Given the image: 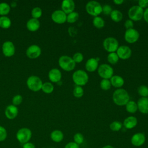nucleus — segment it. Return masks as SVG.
<instances>
[{"mask_svg": "<svg viewBox=\"0 0 148 148\" xmlns=\"http://www.w3.org/2000/svg\"><path fill=\"white\" fill-rule=\"evenodd\" d=\"M113 101L119 106L125 105L130 101V96L127 91L123 88H118L113 94Z\"/></svg>", "mask_w": 148, "mask_h": 148, "instance_id": "nucleus-1", "label": "nucleus"}, {"mask_svg": "<svg viewBox=\"0 0 148 148\" xmlns=\"http://www.w3.org/2000/svg\"><path fill=\"white\" fill-rule=\"evenodd\" d=\"M72 79L76 86L82 87L88 82V76L84 71L79 69L73 73Z\"/></svg>", "mask_w": 148, "mask_h": 148, "instance_id": "nucleus-2", "label": "nucleus"}, {"mask_svg": "<svg viewBox=\"0 0 148 148\" xmlns=\"http://www.w3.org/2000/svg\"><path fill=\"white\" fill-rule=\"evenodd\" d=\"M60 66L65 71H71L74 69L76 63L72 57L68 56H62L58 60Z\"/></svg>", "mask_w": 148, "mask_h": 148, "instance_id": "nucleus-3", "label": "nucleus"}, {"mask_svg": "<svg viewBox=\"0 0 148 148\" xmlns=\"http://www.w3.org/2000/svg\"><path fill=\"white\" fill-rule=\"evenodd\" d=\"M86 10L91 16L97 17L102 13V8L101 5L97 1H89L86 5Z\"/></svg>", "mask_w": 148, "mask_h": 148, "instance_id": "nucleus-4", "label": "nucleus"}, {"mask_svg": "<svg viewBox=\"0 0 148 148\" xmlns=\"http://www.w3.org/2000/svg\"><path fill=\"white\" fill-rule=\"evenodd\" d=\"M143 9L138 5H135L130 8L128 14L132 21H139L143 16Z\"/></svg>", "mask_w": 148, "mask_h": 148, "instance_id": "nucleus-5", "label": "nucleus"}, {"mask_svg": "<svg viewBox=\"0 0 148 148\" xmlns=\"http://www.w3.org/2000/svg\"><path fill=\"white\" fill-rule=\"evenodd\" d=\"M28 87L33 91H38L42 88L43 84L42 80L36 76H31L27 80Z\"/></svg>", "mask_w": 148, "mask_h": 148, "instance_id": "nucleus-6", "label": "nucleus"}, {"mask_svg": "<svg viewBox=\"0 0 148 148\" xmlns=\"http://www.w3.org/2000/svg\"><path fill=\"white\" fill-rule=\"evenodd\" d=\"M103 46L108 52L114 53L117 51L119 47V42L116 39L113 37H108L103 40Z\"/></svg>", "mask_w": 148, "mask_h": 148, "instance_id": "nucleus-7", "label": "nucleus"}, {"mask_svg": "<svg viewBox=\"0 0 148 148\" xmlns=\"http://www.w3.org/2000/svg\"><path fill=\"white\" fill-rule=\"evenodd\" d=\"M98 73L102 79H110L113 75V69L111 66L107 64H102L98 68Z\"/></svg>", "mask_w": 148, "mask_h": 148, "instance_id": "nucleus-8", "label": "nucleus"}, {"mask_svg": "<svg viewBox=\"0 0 148 148\" xmlns=\"http://www.w3.org/2000/svg\"><path fill=\"white\" fill-rule=\"evenodd\" d=\"M31 131L27 128H22L20 129L16 134V138L17 140L21 143L24 144L27 143L29 140V139L31 138Z\"/></svg>", "mask_w": 148, "mask_h": 148, "instance_id": "nucleus-9", "label": "nucleus"}, {"mask_svg": "<svg viewBox=\"0 0 148 148\" xmlns=\"http://www.w3.org/2000/svg\"><path fill=\"white\" fill-rule=\"evenodd\" d=\"M139 38V33L134 28L127 29L125 32L124 39L125 41L129 43H135L138 40Z\"/></svg>", "mask_w": 148, "mask_h": 148, "instance_id": "nucleus-10", "label": "nucleus"}, {"mask_svg": "<svg viewBox=\"0 0 148 148\" xmlns=\"http://www.w3.org/2000/svg\"><path fill=\"white\" fill-rule=\"evenodd\" d=\"M66 14L62 10H57L51 14L52 20L57 24H63L66 21Z\"/></svg>", "mask_w": 148, "mask_h": 148, "instance_id": "nucleus-11", "label": "nucleus"}, {"mask_svg": "<svg viewBox=\"0 0 148 148\" xmlns=\"http://www.w3.org/2000/svg\"><path fill=\"white\" fill-rule=\"evenodd\" d=\"M116 53L119 58L123 60H127L129 58L132 54V51L131 49L125 45L119 46Z\"/></svg>", "mask_w": 148, "mask_h": 148, "instance_id": "nucleus-12", "label": "nucleus"}, {"mask_svg": "<svg viewBox=\"0 0 148 148\" xmlns=\"http://www.w3.org/2000/svg\"><path fill=\"white\" fill-rule=\"evenodd\" d=\"M2 52L6 57H12L15 53L14 44L10 41H6L2 45Z\"/></svg>", "mask_w": 148, "mask_h": 148, "instance_id": "nucleus-13", "label": "nucleus"}, {"mask_svg": "<svg viewBox=\"0 0 148 148\" xmlns=\"http://www.w3.org/2000/svg\"><path fill=\"white\" fill-rule=\"evenodd\" d=\"M41 54L40 48L36 45H32L29 46L26 50V54L29 58H36Z\"/></svg>", "mask_w": 148, "mask_h": 148, "instance_id": "nucleus-14", "label": "nucleus"}, {"mask_svg": "<svg viewBox=\"0 0 148 148\" xmlns=\"http://www.w3.org/2000/svg\"><path fill=\"white\" fill-rule=\"evenodd\" d=\"M145 140H146V137L144 134L141 132H138L132 135L131 139V142L134 146L139 147L145 143Z\"/></svg>", "mask_w": 148, "mask_h": 148, "instance_id": "nucleus-15", "label": "nucleus"}, {"mask_svg": "<svg viewBox=\"0 0 148 148\" xmlns=\"http://www.w3.org/2000/svg\"><path fill=\"white\" fill-rule=\"evenodd\" d=\"M75 8V2L72 0H64L62 2L61 9L65 14H69L73 12Z\"/></svg>", "mask_w": 148, "mask_h": 148, "instance_id": "nucleus-16", "label": "nucleus"}, {"mask_svg": "<svg viewBox=\"0 0 148 148\" xmlns=\"http://www.w3.org/2000/svg\"><path fill=\"white\" fill-rule=\"evenodd\" d=\"M138 109L143 114L148 113V98L141 97L137 102Z\"/></svg>", "mask_w": 148, "mask_h": 148, "instance_id": "nucleus-17", "label": "nucleus"}, {"mask_svg": "<svg viewBox=\"0 0 148 148\" xmlns=\"http://www.w3.org/2000/svg\"><path fill=\"white\" fill-rule=\"evenodd\" d=\"M5 114L8 119H13L17 116L18 108L13 105H8L5 109Z\"/></svg>", "mask_w": 148, "mask_h": 148, "instance_id": "nucleus-18", "label": "nucleus"}, {"mask_svg": "<svg viewBox=\"0 0 148 148\" xmlns=\"http://www.w3.org/2000/svg\"><path fill=\"white\" fill-rule=\"evenodd\" d=\"M48 76L51 82L57 83L60 81L62 75L59 69L57 68H53L49 71Z\"/></svg>", "mask_w": 148, "mask_h": 148, "instance_id": "nucleus-19", "label": "nucleus"}, {"mask_svg": "<svg viewBox=\"0 0 148 148\" xmlns=\"http://www.w3.org/2000/svg\"><path fill=\"white\" fill-rule=\"evenodd\" d=\"M85 68L88 72H94L98 68V61L97 59L94 58H89L86 62Z\"/></svg>", "mask_w": 148, "mask_h": 148, "instance_id": "nucleus-20", "label": "nucleus"}, {"mask_svg": "<svg viewBox=\"0 0 148 148\" xmlns=\"http://www.w3.org/2000/svg\"><path fill=\"white\" fill-rule=\"evenodd\" d=\"M137 123L138 120L135 117L129 116L124 120L123 125L127 129H132L137 125Z\"/></svg>", "mask_w": 148, "mask_h": 148, "instance_id": "nucleus-21", "label": "nucleus"}, {"mask_svg": "<svg viewBox=\"0 0 148 148\" xmlns=\"http://www.w3.org/2000/svg\"><path fill=\"white\" fill-rule=\"evenodd\" d=\"M40 27V22L38 19L31 18L27 23V28L30 31H36Z\"/></svg>", "mask_w": 148, "mask_h": 148, "instance_id": "nucleus-22", "label": "nucleus"}, {"mask_svg": "<svg viewBox=\"0 0 148 148\" xmlns=\"http://www.w3.org/2000/svg\"><path fill=\"white\" fill-rule=\"evenodd\" d=\"M111 85L116 88L121 87L124 83L123 78L118 75H113L110 80Z\"/></svg>", "mask_w": 148, "mask_h": 148, "instance_id": "nucleus-23", "label": "nucleus"}, {"mask_svg": "<svg viewBox=\"0 0 148 148\" xmlns=\"http://www.w3.org/2000/svg\"><path fill=\"white\" fill-rule=\"evenodd\" d=\"M50 137L54 142H60L64 138V134L60 130H54L51 133Z\"/></svg>", "mask_w": 148, "mask_h": 148, "instance_id": "nucleus-24", "label": "nucleus"}, {"mask_svg": "<svg viewBox=\"0 0 148 148\" xmlns=\"http://www.w3.org/2000/svg\"><path fill=\"white\" fill-rule=\"evenodd\" d=\"M126 110L130 113H134L138 110L137 103L134 101H129L125 105Z\"/></svg>", "mask_w": 148, "mask_h": 148, "instance_id": "nucleus-25", "label": "nucleus"}, {"mask_svg": "<svg viewBox=\"0 0 148 148\" xmlns=\"http://www.w3.org/2000/svg\"><path fill=\"white\" fill-rule=\"evenodd\" d=\"M111 19L114 22H119L123 19L122 13L118 10H113L110 14Z\"/></svg>", "mask_w": 148, "mask_h": 148, "instance_id": "nucleus-26", "label": "nucleus"}, {"mask_svg": "<svg viewBox=\"0 0 148 148\" xmlns=\"http://www.w3.org/2000/svg\"><path fill=\"white\" fill-rule=\"evenodd\" d=\"M93 25L98 29H101L103 28L105 25V21L103 18L99 16L94 17L92 20Z\"/></svg>", "mask_w": 148, "mask_h": 148, "instance_id": "nucleus-27", "label": "nucleus"}, {"mask_svg": "<svg viewBox=\"0 0 148 148\" xmlns=\"http://www.w3.org/2000/svg\"><path fill=\"white\" fill-rule=\"evenodd\" d=\"M11 25V21L10 18L6 16H2L0 17V27L2 28L7 29Z\"/></svg>", "mask_w": 148, "mask_h": 148, "instance_id": "nucleus-28", "label": "nucleus"}, {"mask_svg": "<svg viewBox=\"0 0 148 148\" xmlns=\"http://www.w3.org/2000/svg\"><path fill=\"white\" fill-rule=\"evenodd\" d=\"M10 10V6L8 3L5 2H2L0 3V15L5 16L7 15Z\"/></svg>", "mask_w": 148, "mask_h": 148, "instance_id": "nucleus-29", "label": "nucleus"}, {"mask_svg": "<svg viewBox=\"0 0 148 148\" xmlns=\"http://www.w3.org/2000/svg\"><path fill=\"white\" fill-rule=\"evenodd\" d=\"M41 89L45 93L50 94L54 90V86L50 82H45V83H43Z\"/></svg>", "mask_w": 148, "mask_h": 148, "instance_id": "nucleus-30", "label": "nucleus"}, {"mask_svg": "<svg viewBox=\"0 0 148 148\" xmlns=\"http://www.w3.org/2000/svg\"><path fill=\"white\" fill-rule=\"evenodd\" d=\"M79 13L76 12H73L68 14L66 16V21L69 23H74L79 18Z\"/></svg>", "mask_w": 148, "mask_h": 148, "instance_id": "nucleus-31", "label": "nucleus"}, {"mask_svg": "<svg viewBox=\"0 0 148 148\" xmlns=\"http://www.w3.org/2000/svg\"><path fill=\"white\" fill-rule=\"evenodd\" d=\"M108 61L111 64H116L119 60V58L116 53H110L107 57Z\"/></svg>", "mask_w": 148, "mask_h": 148, "instance_id": "nucleus-32", "label": "nucleus"}, {"mask_svg": "<svg viewBox=\"0 0 148 148\" xmlns=\"http://www.w3.org/2000/svg\"><path fill=\"white\" fill-rule=\"evenodd\" d=\"M138 92L139 95L142 97H148V87L145 85L139 86L138 88Z\"/></svg>", "mask_w": 148, "mask_h": 148, "instance_id": "nucleus-33", "label": "nucleus"}, {"mask_svg": "<svg viewBox=\"0 0 148 148\" xmlns=\"http://www.w3.org/2000/svg\"><path fill=\"white\" fill-rule=\"evenodd\" d=\"M73 95L76 97V98H81L84 94V90L83 89V88L81 86H76L73 91Z\"/></svg>", "mask_w": 148, "mask_h": 148, "instance_id": "nucleus-34", "label": "nucleus"}, {"mask_svg": "<svg viewBox=\"0 0 148 148\" xmlns=\"http://www.w3.org/2000/svg\"><path fill=\"white\" fill-rule=\"evenodd\" d=\"M122 125H123V124L121 122L118 121H114L110 124L109 127L112 131H119L122 128Z\"/></svg>", "mask_w": 148, "mask_h": 148, "instance_id": "nucleus-35", "label": "nucleus"}, {"mask_svg": "<svg viewBox=\"0 0 148 148\" xmlns=\"http://www.w3.org/2000/svg\"><path fill=\"white\" fill-rule=\"evenodd\" d=\"M111 83L109 79H103L100 82V87L103 90H108L111 87Z\"/></svg>", "mask_w": 148, "mask_h": 148, "instance_id": "nucleus-36", "label": "nucleus"}, {"mask_svg": "<svg viewBox=\"0 0 148 148\" xmlns=\"http://www.w3.org/2000/svg\"><path fill=\"white\" fill-rule=\"evenodd\" d=\"M42 14V9L39 7H35L34 8L31 12V15L34 18L38 19L39 18Z\"/></svg>", "mask_w": 148, "mask_h": 148, "instance_id": "nucleus-37", "label": "nucleus"}, {"mask_svg": "<svg viewBox=\"0 0 148 148\" xmlns=\"http://www.w3.org/2000/svg\"><path fill=\"white\" fill-rule=\"evenodd\" d=\"M74 142L77 143V145L82 144L84 141V136L81 133H76L73 136Z\"/></svg>", "mask_w": 148, "mask_h": 148, "instance_id": "nucleus-38", "label": "nucleus"}, {"mask_svg": "<svg viewBox=\"0 0 148 148\" xmlns=\"http://www.w3.org/2000/svg\"><path fill=\"white\" fill-rule=\"evenodd\" d=\"M83 55L79 52L76 53L73 56L72 59L75 61V63H80L83 60Z\"/></svg>", "mask_w": 148, "mask_h": 148, "instance_id": "nucleus-39", "label": "nucleus"}, {"mask_svg": "<svg viewBox=\"0 0 148 148\" xmlns=\"http://www.w3.org/2000/svg\"><path fill=\"white\" fill-rule=\"evenodd\" d=\"M23 101V97L20 95H16L14 97H13L12 99V102L13 105H20Z\"/></svg>", "mask_w": 148, "mask_h": 148, "instance_id": "nucleus-40", "label": "nucleus"}, {"mask_svg": "<svg viewBox=\"0 0 148 148\" xmlns=\"http://www.w3.org/2000/svg\"><path fill=\"white\" fill-rule=\"evenodd\" d=\"M102 12H103V14L105 15H110L111 12L113 10L111 6L108 4L104 5L103 6H102Z\"/></svg>", "mask_w": 148, "mask_h": 148, "instance_id": "nucleus-41", "label": "nucleus"}, {"mask_svg": "<svg viewBox=\"0 0 148 148\" xmlns=\"http://www.w3.org/2000/svg\"><path fill=\"white\" fill-rule=\"evenodd\" d=\"M7 136V132L5 128L0 126V142L3 141Z\"/></svg>", "mask_w": 148, "mask_h": 148, "instance_id": "nucleus-42", "label": "nucleus"}, {"mask_svg": "<svg viewBox=\"0 0 148 148\" xmlns=\"http://www.w3.org/2000/svg\"><path fill=\"white\" fill-rule=\"evenodd\" d=\"M124 26H125V28H126V30L133 28V27H134L133 21H132L131 20H127L125 21Z\"/></svg>", "mask_w": 148, "mask_h": 148, "instance_id": "nucleus-43", "label": "nucleus"}, {"mask_svg": "<svg viewBox=\"0 0 148 148\" xmlns=\"http://www.w3.org/2000/svg\"><path fill=\"white\" fill-rule=\"evenodd\" d=\"M138 5L142 9L146 8L148 6V0H140L138 1Z\"/></svg>", "mask_w": 148, "mask_h": 148, "instance_id": "nucleus-44", "label": "nucleus"}, {"mask_svg": "<svg viewBox=\"0 0 148 148\" xmlns=\"http://www.w3.org/2000/svg\"><path fill=\"white\" fill-rule=\"evenodd\" d=\"M65 148H79V146L74 142H71L65 145Z\"/></svg>", "mask_w": 148, "mask_h": 148, "instance_id": "nucleus-45", "label": "nucleus"}, {"mask_svg": "<svg viewBox=\"0 0 148 148\" xmlns=\"http://www.w3.org/2000/svg\"><path fill=\"white\" fill-rule=\"evenodd\" d=\"M23 148H35V146L33 143L30 142H27L23 145Z\"/></svg>", "mask_w": 148, "mask_h": 148, "instance_id": "nucleus-46", "label": "nucleus"}, {"mask_svg": "<svg viewBox=\"0 0 148 148\" xmlns=\"http://www.w3.org/2000/svg\"><path fill=\"white\" fill-rule=\"evenodd\" d=\"M145 21L148 23V8L145 9L143 12V16Z\"/></svg>", "mask_w": 148, "mask_h": 148, "instance_id": "nucleus-47", "label": "nucleus"}, {"mask_svg": "<svg viewBox=\"0 0 148 148\" xmlns=\"http://www.w3.org/2000/svg\"><path fill=\"white\" fill-rule=\"evenodd\" d=\"M68 31H69V34L71 36H73L76 34V31L75 30V28L73 27H70L68 29Z\"/></svg>", "mask_w": 148, "mask_h": 148, "instance_id": "nucleus-48", "label": "nucleus"}, {"mask_svg": "<svg viewBox=\"0 0 148 148\" xmlns=\"http://www.w3.org/2000/svg\"><path fill=\"white\" fill-rule=\"evenodd\" d=\"M113 2L116 5H121L124 2L123 0H114Z\"/></svg>", "mask_w": 148, "mask_h": 148, "instance_id": "nucleus-49", "label": "nucleus"}, {"mask_svg": "<svg viewBox=\"0 0 148 148\" xmlns=\"http://www.w3.org/2000/svg\"><path fill=\"white\" fill-rule=\"evenodd\" d=\"M102 148H114V147L111 145H106V146H103Z\"/></svg>", "mask_w": 148, "mask_h": 148, "instance_id": "nucleus-50", "label": "nucleus"}, {"mask_svg": "<svg viewBox=\"0 0 148 148\" xmlns=\"http://www.w3.org/2000/svg\"><path fill=\"white\" fill-rule=\"evenodd\" d=\"M16 2H13L12 3V4H11V5H12V6H16Z\"/></svg>", "mask_w": 148, "mask_h": 148, "instance_id": "nucleus-51", "label": "nucleus"}, {"mask_svg": "<svg viewBox=\"0 0 148 148\" xmlns=\"http://www.w3.org/2000/svg\"><path fill=\"white\" fill-rule=\"evenodd\" d=\"M44 148H47V147H44Z\"/></svg>", "mask_w": 148, "mask_h": 148, "instance_id": "nucleus-52", "label": "nucleus"}]
</instances>
